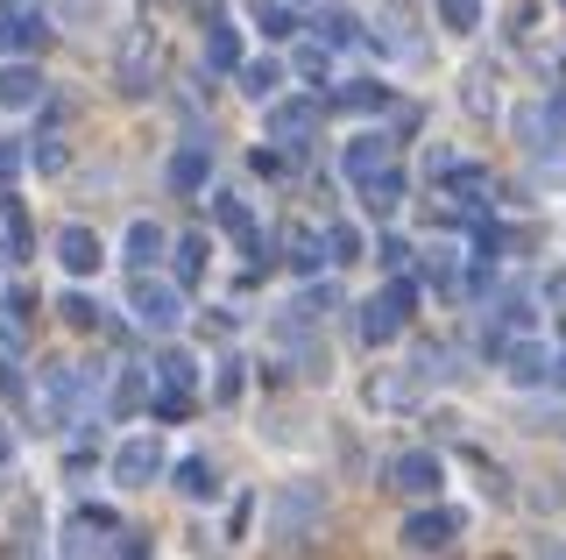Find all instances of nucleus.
Segmentation results:
<instances>
[{
  "label": "nucleus",
  "mask_w": 566,
  "mask_h": 560,
  "mask_svg": "<svg viewBox=\"0 0 566 560\" xmlns=\"http://www.w3.org/2000/svg\"><path fill=\"white\" fill-rule=\"evenodd\" d=\"M411 305H418V291L397 277L382 299H368V305H361V341H368V348H389V341L403 334V312H411Z\"/></svg>",
  "instance_id": "1"
},
{
  "label": "nucleus",
  "mask_w": 566,
  "mask_h": 560,
  "mask_svg": "<svg viewBox=\"0 0 566 560\" xmlns=\"http://www.w3.org/2000/svg\"><path fill=\"white\" fill-rule=\"evenodd\" d=\"M135 320L149 326V334H170V326L185 320V291H177V284H149V270H142V284H135Z\"/></svg>",
  "instance_id": "2"
},
{
  "label": "nucleus",
  "mask_w": 566,
  "mask_h": 560,
  "mask_svg": "<svg viewBox=\"0 0 566 560\" xmlns=\"http://www.w3.org/2000/svg\"><path fill=\"white\" fill-rule=\"evenodd\" d=\"M43 43H50L43 14L22 8V0H0V58H22V50H43Z\"/></svg>",
  "instance_id": "3"
},
{
  "label": "nucleus",
  "mask_w": 566,
  "mask_h": 560,
  "mask_svg": "<svg viewBox=\"0 0 566 560\" xmlns=\"http://www.w3.org/2000/svg\"><path fill=\"white\" fill-rule=\"evenodd\" d=\"M439 483H447V468H439V454H424V447L389 462V489H403V497H439Z\"/></svg>",
  "instance_id": "4"
},
{
  "label": "nucleus",
  "mask_w": 566,
  "mask_h": 560,
  "mask_svg": "<svg viewBox=\"0 0 566 560\" xmlns=\"http://www.w3.org/2000/svg\"><path fill=\"white\" fill-rule=\"evenodd\" d=\"M156 476H164V447H156V440H128L114 454V483L120 489H149Z\"/></svg>",
  "instance_id": "5"
},
{
  "label": "nucleus",
  "mask_w": 566,
  "mask_h": 560,
  "mask_svg": "<svg viewBox=\"0 0 566 560\" xmlns=\"http://www.w3.org/2000/svg\"><path fill=\"white\" fill-rule=\"evenodd\" d=\"M312 128H318V100H276V107H270V135L283 149H305Z\"/></svg>",
  "instance_id": "6"
},
{
  "label": "nucleus",
  "mask_w": 566,
  "mask_h": 560,
  "mask_svg": "<svg viewBox=\"0 0 566 560\" xmlns=\"http://www.w3.org/2000/svg\"><path fill=\"white\" fill-rule=\"evenodd\" d=\"M453 532H460L453 511H418L411 525H403V547H411V553H439V547H453Z\"/></svg>",
  "instance_id": "7"
},
{
  "label": "nucleus",
  "mask_w": 566,
  "mask_h": 560,
  "mask_svg": "<svg viewBox=\"0 0 566 560\" xmlns=\"http://www.w3.org/2000/svg\"><path fill=\"white\" fill-rule=\"evenodd\" d=\"M495 355L510 362V376H517V383H553V376H559V362L545 355L538 341H517V348H495Z\"/></svg>",
  "instance_id": "8"
},
{
  "label": "nucleus",
  "mask_w": 566,
  "mask_h": 560,
  "mask_svg": "<svg viewBox=\"0 0 566 560\" xmlns=\"http://www.w3.org/2000/svg\"><path fill=\"white\" fill-rule=\"evenodd\" d=\"M99 235H93V227H64V235H57V262H64V270L71 277H85V270H99Z\"/></svg>",
  "instance_id": "9"
},
{
  "label": "nucleus",
  "mask_w": 566,
  "mask_h": 560,
  "mask_svg": "<svg viewBox=\"0 0 566 560\" xmlns=\"http://www.w3.org/2000/svg\"><path fill=\"white\" fill-rule=\"evenodd\" d=\"M361 206H368V214H397V206H403L397 164H382V170H368V178H361Z\"/></svg>",
  "instance_id": "10"
},
{
  "label": "nucleus",
  "mask_w": 566,
  "mask_h": 560,
  "mask_svg": "<svg viewBox=\"0 0 566 560\" xmlns=\"http://www.w3.org/2000/svg\"><path fill=\"white\" fill-rule=\"evenodd\" d=\"M35 100H43V72L8 64V72H0V107H35Z\"/></svg>",
  "instance_id": "11"
},
{
  "label": "nucleus",
  "mask_w": 566,
  "mask_h": 560,
  "mask_svg": "<svg viewBox=\"0 0 566 560\" xmlns=\"http://www.w3.org/2000/svg\"><path fill=\"white\" fill-rule=\"evenodd\" d=\"M206 178H212V149L191 143V149H177V156H170V185H177V191H199Z\"/></svg>",
  "instance_id": "12"
},
{
  "label": "nucleus",
  "mask_w": 566,
  "mask_h": 560,
  "mask_svg": "<svg viewBox=\"0 0 566 560\" xmlns=\"http://www.w3.org/2000/svg\"><path fill=\"white\" fill-rule=\"evenodd\" d=\"M29 256V220L14 199H0V262H22Z\"/></svg>",
  "instance_id": "13"
},
{
  "label": "nucleus",
  "mask_w": 566,
  "mask_h": 560,
  "mask_svg": "<svg viewBox=\"0 0 566 560\" xmlns=\"http://www.w3.org/2000/svg\"><path fill=\"white\" fill-rule=\"evenodd\" d=\"M206 64H212V72H234V64H241V37L220 22V14L206 22Z\"/></svg>",
  "instance_id": "14"
},
{
  "label": "nucleus",
  "mask_w": 566,
  "mask_h": 560,
  "mask_svg": "<svg viewBox=\"0 0 566 560\" xmlns=\"http://www.w3.org/2000/svg\"><path fill=\"white\" fill-rule=\"evenodd\" d=\"M234 72H241V93H248V100H276V85H283V64H276V58L234 64Z\"/></svg>",
  "instance_id": "15"
},
{
  "label": "nucleus",
  "mask_w": 566,
  "mask_h": 560,
  "mask_svg": "<svg viewBox=\"0 0 566 560\" xmlns=\"http://www.w3.org/2000/svg\"><path fill=\"white\" fill-rule=\"evenodd\" d=\"M156 256H164V227H156V220H135L128 227V262H135V270H156Z\"/></svg>",
  "instance_id": "16"
},
{
  "label": "nucleus",
  "mask_w": 566,
  "mask_h": 560,
  "mask_svg": "<svg viewBox=\"0 0 566 560\" xmlns=\"http://www.w3.org/2000/svg\"><path fill=\"white\" fill-rule=\"evenodd\" d=\"M382 164H389V143H382V135H361V143H347V178H354V185H361L368 170H382Z\"/></svg>",
  "instance_id": "17"
},
{
  "label": "nucleus",
  "mask_w": 566,
  "mask_h": 560,
  "mask_svg": "<svg viewBox=\"0 0 566 560\" xmlns=\"http://www.w3.org/2000/svg\"><path fill=\"white\" fill-rule=\"evenodd\" d=\"M191 376H199V362H191V355H177V348L156 355V383H164V391H185Z\"/></svg>",
  "instance_id": "18"
},
{
  "label": "nucleus",
  "mask_w": 566,
  "mask_h": 560,
  "mask_svg": "<svg viewBox=\"0 0 566 560\" xmlns=\"http://www.w3.org/2000/svg\"><path fill=\"white\" fill-rule=\"evenodd\" d=\"M29 341V299H0V348Z\"/></svg>",
  "instance_id": "19"
},
{
  "label": "nucleus",
  "mask_w": 566,
  "mask_h": 560,
  "mask_svg": "<svg viewBox=\"0 0 566 560\" xmlns=\"http://www.w3.org/2000/svg\"><path fill=\"white\" fill-rule=\"evenodd\" d=\"M142 405H149V383H142V370H128L114 383V418H135Z\"/></svg>",
  "instance_id": "20"
},
{
  "label": "nucleus",
  "mask_w": 566,
  "mask_h": 560,
  "mask_svg": "<svg viewBox=\"0 0 566 560\" xmlns=\"http://www.w3.org/2000/svg\"><path fill=\"white\" fill-rule=\"evenodd\" d=\"M149 79H156V58H149V50H128V64H120V93H149Z\"/></svg>",
  "instance_id": "21"
},
{
  "label": "nucleus",
  "mask_w": 566,
  "mask_h": 560,
  "mask_svg": "<svg viewBox=\"0 0 566 560\" xmlns=\"http://www.w3.org/2000/svg\"><path fill=\"white\" fill-rule=\"evenodd\" d=\"M177 489L185 497H220V476H212V462H185L177 468Z\"/></svg>",
  "instance_id": "22"
},
{
  "label": "nucleus",
  "mask_w": 566,
  "mask_h": 560,
  "mask_svg": "<svg viewBox=\"0 0 566 560\" xmlns=\"http://www.w3.org/2000/svg\"><path fill=\"white\" fill-rule=\"evenodd\" d=\"M199 270H206V235H185V241H177V277L191 284Z\"/></svg>",
  "instance_id": "23"
},
{
  "label": "nucleus",
  "mask_w": 566,
  "mask_h": 560,
  "mask_svg": "<svg viewBox=\"0 0 566 560\" xmlns=\"http://www.w3.org/2000/svg\"><path fill=\"white\" fill-rule=\"evenodd\" d=\"M326 262H361V235H354V227H326Z\"/></svg>",
  "instance_id": "24"
},
{
  "label": "nucleus",
  "mask_w": 566,
  "mask_h": 560,
  "mask_svg": "<svg viewBox=\"0 0 566 560\" xmlns=\"http://www.w3.org/2000/svg\"><path fill=\"white\" fill-rule=\"evenodd\" d=\"M255 22H262V37H291V8L283 0H255Z\"/></svg>",
  "instance_id": "25"
},
{
  "label": "nucleus",
  "mask_w": 566,
  "mask_h": 560,
  "mask_svg": "<svg viewBox=\"0 0 566 560\" xmlns=\"http://www.w3.org/2000/svg\"><path fill=\"white\" fill-rule=\"evenodd\" d=\"M312 37L326 43V50L333 43H354V22H347V14H326V22H312Z\"/></svg>",
  "instance_id": "26"
},
{
  "label": "nucleus",
  "mask_w": 566,
  "mask_h": 560,
  "mask_svg": "<svg viewBox=\"0 0 566 560\" xmlns=\"http://www.w3.org/2000/svg\"><path fill=\"white\" fill-rule=\"evenodd\" d=\"M333 107H382V85H347V93H333Z\"/></svg>",
  "instance_id": "27"
},
{
  "label": "nucleus",
  "mask_w": 566,
  "mask_h": 560,
  "mask_svg": "<svg viewBox=\"0 0 566 560\" xmlns=\"http://www.w3.org/2000/svg\"><path fill=\"white\" fill-rule=\"evenodd\" d=\"M439 14H447L453 29H474V22H482V8H474V0H439Z\"/></svg>",
  "instance_id": "28"
},
{
  "label": "nucleus",
  "mask_w": 566,
  "mask_h": 560,
  "mask_svg": "<svg viewBox=\"0 0 566 560\" xmlns=\"http://www.w3.org/2000/svg\"><path fill=\"white\" fill-rule=\"evenodd\" d=\"M64 320H71V326H93V320H99V305L85 299V291H71V299H64Z\"/></svg>",
  "instance_id": "29"
},
{
  "label": "nucleus",
  "mask_w": 566,
  "mask_h": 560,
  "mask_svg": "<svg viewBox=\"0 0 566 560\" xmlns=\"http://www.w3.org/2000/svg\"><path fill=\"white\" fill-rule=\"evenodd\" d=\"M29 156H35V170H64V143H57V135H43Z\"/></svg>",
  "instance_id": "30"
},
{
  "label": "nucleus",
  "mask_w": 566,
  "mask_h": 560,
  "mask_svg": "<svg viewBox=\"0 0 566 560\" xmlns=\"http://www.w3.org/2000/svg\"><path fill=\"white\" fill-rule=\"evenodd\" d=\"M291 262H297V270H318V241L297 235V241H291Z\"/></svg>",
  "instance_id": "31"
},
{
  "label": "nucleus",
  "mask_w": 566,
  "mask_h": 560,
  "mask_svg": "<svg viewBox=\"0 0 566 560\" xmlns=\"http://www.w3.org/2000/svg\"><path fill=\"white\" fill-rule=\"evenodd\" d=\"M14 170H22V149H14V143H8V135H0V185H8V178H14Z\"/></svg>",
  "instance_id": "32"
},
{
  "label": "nucleus",
  "mask_w": 566,
  "mask_h": 560,
  "mask_svg": "<svg viewBox=\"0 0 566 560\" xmlns=\"http://www.w3.org/2000/svg\"><path fill=\"white\" fill-rule=\"evenodd\" d=\"M403 256H411L403 241H382V249H376V262H382V270H403Z\"/></svg>",
  "instance_id": "33"
},
{
  "label": "nucleus",
  "mask_w": 566,
  "mask_h": 560,
  "mask_svg": "<svg viewBox=\"0 0 566 560\" xmlns=\"http://www.w3.org/2000/svg\"><path fill=\"white\" fill-rule=\"evenodd\" d=\"M64 14L71 22H99V0H64Z\"/></svg>",
  "instance_id": "34"
},
{
  "label": "nucleus",
  "mask_w": 566,
  "mask_h": 560,
  "mask_svg": "<svg viewBox=\"0 0 566 560\" xmlns=\"http://www.w3.org/2000/svg\"><path fill=\"white\" fill-rule=\"evenodd\" d=\"M14 462V440H8V433H0V468H8Z\"/></svg>",
  "instance_id": "35"
},
{
  "label": "nucleus",
  "mask_w": 566,
  "mask_h": 560,
  "mask_svg": "<svg viewBox=\"0 0 566 560\" xmlns=\"http://www.w3.org/2000/svg\"><path fill=\"white\" fill-rule=\"evenodd\" d=\"M553 299H559V305H566V277H553Z\"/></svg>",
  "instance_id": "36"
}]
</instances>
